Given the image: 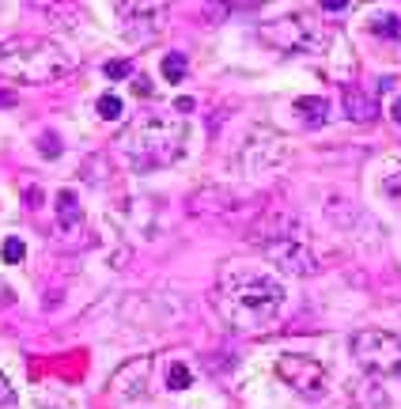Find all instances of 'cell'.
Masks as SVG:
<instances>
[{"label":"cell","instance_id":"10","mask_svg":"<svg viewBox=\"0 0 401 409\" xmlns=\"http://www.w3.org/2000/svg\"><path fill=\"white\" fill-rule=\"evenodd\" d=\"M148 375H152V356H133L110 375V390H114L121 402H136L148 390Z\"/></svg>","mask_w":401,"mask_h":409},{"label":"cell","instance_id":"6","mask_svg":"<svg viewBox=\"0 0 401 409\" xmlns=\"http://www.w3.org/2000/svg\"><path fill=\"white\" fill-rule=\"evenodd\" d=\"M276 375H281L300 398H307V402H322V398L330 394V371H325L314 356H303V352H284V356L276 360Z\"/></svg>","mask_w":401,"mask_h":409},{"label":"cell","instance_id":"14","mask_svg":"<svg viewBox=\"0 0 401 409\" xmlns=\"http://www.w3.org/2000/svg\"><path fill=\"white\" fill-rule=\"evenodd\" d=\"M34 8H38V12H45L57 27H72V20L80 15V8L72 4V0H34Z\"/></svg>","mask_w":401,"mask_h":409},{"label":"cell","instance_id":"9","mask_svg":"<svg viewBox=\"0 0 401 409\" xmlns=\"http://www.w3.org/2000/svg\"><path fill=\"white\" fill-rule=\"evenodd\" d=\"M261 250H265V258L273 265H281V269H288V273H295V277H314L318 273V258H314L311 247H307V235L276 239V243H269Z\"/></svg>","mask_w":401,"mask_h":409},{"label":"cell","instance_id":"11","mask_svg":"<svg viewBox=\"0 0 401 409\" xmlns=\"http://www.w3.org/2000/svg\"><path fill=\"white\" fill-rule=\"evenodd\" d=\"M53 212H57V228L64 231V235H76V231L83 228V209H80V197L72 190H61L57 193Z\"/></svg>","mask_w":401,"mask_h":409},{"label":"cell","instance_id":"28","mask_svg":"<svg viewBox=\"0 0 401 409\" xmlns=\"http://www.w3.org/2000/svg\"><path fill=\"white\" fill-rule=\"evenodd\" d=\"M42 409H69V405H42Z\"/></svg>","mask_w":401,"mask_h":409},{"label":"cell","instance_id":"27","mask_svg":"<svg viewBox=\"0 0 401 409\" xmlns=\"http://www.w3.org/2000/svg\"><path fill=\"white\" fill-rule=\"evenodd\" d=\"M0 106H15V95H12V91H0Z\"/></svg>","mask_w":401,"mask_h":409},{"label":"cell","instance_id":"8","mask_svg":"<svg viewBox=\"0 0 401 409\" xmlns=\"http://www.w3.org/2000/svg\"><path fill=\"white\" fill-rule=\"evenodd\" d=\"M284 163H288L284 137H276L273 129H258V133L242 144V167H246V174H269Z\"/></svg>","mask_w":401,"mask_h":409},{"label":"cell","instance_id":"4","mask_svg":"<svg viewBox=\"0 0 401 409\" xmlns=\"http://www.w3.org/2000/svg\"><path fill=\"white\" fill-rule=\"evenodd\" d=\"M261 42L276 46L284 53H314L330 46V27L311 20L307 12H295V15H281V20L261 27Z\"/></svg>","mask_w":401,"mask_h":409},{"label":"cell","instance_id":"24","mask_svg":"<svg viewBox=\"0 0 401 409\" xmlns=\"http://www.w3.org/2000/svg\"><path fill=\"white\" fill-rule=\"evenodd\" d=\"M349 4H352V0H318V8H322V12H344Z\"/></svg>","mask_w":401,"mask_h":409},{"label":"cell","instance_id":"12","mask_svg":"<svg viewBox=\"0 0 401 409\" xmlns=\"http://www.w3.org/2000/svg\"><path fill=\"white\" fill-rule=\"evenodd\" d=\"M292 110L303 118V122H325L330 118V99H322V95H303V99H295L292 102Z\"/></svg>","mask_w":401,"mask_h":409},{"label":"cell","instance_id":"17","mask_svg":"<svg viewBox=\"0 0 401 409\" xmlns=\"http://www.w3.org/2000/svg\"><path fill=\"white\" fill-rule=\"evenodd\" d=\"M0 258H4L8 265H20L23 258H27V243H23L20 235H8V239H4V247H0Z\"/></svg>","mask_w":401,"mask_h":409},{"label":"cell","instance_id":"29","mask_svg":"<svg viewBox=\"0 0 401 409\" xmlns=\"http://www.w3.org/2000/svg\"><path fill=\"white\" fill-rule=\"evenodd\" d=\"M0 8H4V0H0Z\"/></svg>","mask_w":401,"mask_h":409},{"label":"cell","instance_id":"21","mask_svg":"<svg viewBox=\"0 0 401 409\" xmlns=\"http://www.w3.org/2000/svg\"><path fill=\"white\" fill-rule=\"evenodd\" d=\"M38 152L45 155V160H57L61 155V137L57 133H42L38 137Z\"/></svg>","mask_w":401,"mask_h":409},{"label":"cell","instance_id":"26","mask_svg":"<svg viewBox=\"0 0 401 409\" xmlns=\"http://www.w3.org/2000/svg\"><path fill=\"white\" fill-rule=\"evenodd\" d=\"M390 118H394V122L401 125V95H398L394 102H390Z\"/></svg>","mask_w":401,"mask_h":409},{"label":"cell","instance_id":"19","mask_svg":"<svg viewBox=\"0 0 401 409\" xmlns=\"http://www.w3.org/2000/svg\"><path fill=\"white\" fill-rule=\"evenodd\" d=\"M190 383H193V375H190V368H185V364H171V368H167V387H171V390H185Z\"/></svg>","mask_w":401,"mask_h":409},{"label":"cell","instance_id":"22","mask_svg":"<svg viewBox=\"0 0 401 409\" xmlns=\"http://www.w3.org/2000/svg\"><path fill=\"white\" fill-rule=\"evenodd\" d=\"M102 76L106 80H125V76H133V69H129V61H106L102 64Z\"/></svg>","mask_w":401,"mask_h":409},{"label":"cell","instance_id":"5","mask_svg":"<svg viewBox=\"0 0 401 409\" xmlns=\"http://www.w3.org/2000/svg\"><path fill=\"white\" fill-rule=\"evenodd\" d=\"M352 356L375 379L401 375V338L390 330H356L352 333Z\"/></svg>","mask_w":401,"mask_h":409},{"label":"cell","instance_id":"1","mask_svg":"<svg viewBox=\"0 0 401 409\" xmlns=\"http://www.w3.org/2000/svg\"><path fill=\"white\" fill-rule=\"evenodd\" d=\"M284 284L269 269L250 265V262H227L216 277L212 288V303H216L220 319L231 322L235 330H265L276 322L284 311Z\"/></svg>","mask_w":401,"mask_h":409},{"label":"cell","instance_id":"2","mask_svg":"<svg viewBox=\"0 0 401 409\" xmlns=\"http://www.w3.org/2000/svg\"><path fill=\"white\" fill-rule=\"evenodd\" d=\"M185 141H190V129L178 118H144L133 129H125L121 137V152L133 171H160V167H171L185 155Z\"/></svg>","mask_w":401,"mask_h":409},{"label":"cell","instance_id":"23","mask_svg":"<svg viewBox=\"0 0 401 409\" xmlns=\"http://www.w3.org/2000/svg\"><path fill=\"white\" fill-rule=\"evenodd\" d=\"M0 409H15V387L8 383L4 371H0Z\"/></svg>","mask_w":401,"mask_h":409},{"label":"cell","instance_id":"3","mask_svg":"<svg viewBox=\"0 0 401 409\" xmlns=\"http://www.w3.org/2000/svg\"><path fill=\"white\" fill-rule=\"evenodd\" d=\"M72 72V61L61 46L38 34H15L0 42V76L15 83H53Z\"/></svg>","mask_w":401,"mask_h":409},{"label":"cell","instance_id":"13","mask_svg":"<svg viewBox=\"0 0 401 409\" xmlns=\"http://www.w3.org/2000/svg\"><path fill=\"white\" fill-rule=\"evenodd\" d=\"M344 106H349V118H356V122H363V125L375 122V114H379L375 102L363 95L360 88H349V91H344Z\"/></svg>","mask_w":401,"mask_h":409},{"label":"cell","instance_id":"7","mask_svg":"<svg viewBox=\"0 0 401 409\" xmlns=\"http://www.w3.org/2000/svg\"><path fill=\"white\" fill-rule=\"evenodd\" d=\"M121 34L129 42H152L160 39L167 23V0H114Z\"/></svg>","mask_w":401,"mask_h":409},{"label":"cell","instance_id":"16","mask_svg":"<svg viewBox=\"0 0 401 409\" xmlns=\"http://www.w3.org/2000/svg\"><path fill=\"white\" fill-rule=\"evenodd\" d=\"M163 80H171V83L185 80V53H167L163 57Z\"/></svg>","mask_w":401,"mask_h":409},{"label":"cell","instance_id":"25","mask_svg":"<svg viewBox=\"0 0 401 409\" xmlns=\"http://www.w3.org/2000/svg\"><path fill=\"white\" fill-rule=\"evenodd\" d=\"M133 91H136V95H152V80H148V76H133Z\"/></svg>","mask_w":401,"mask_h":409},{"label":"cell","instance_id":"15","mask_svg":"<svg viewBox=\"0 0 401 409\" xmlns=\"http://www.w3.org/2000/svg\"><path fill=\"white\" fill-rule=\"evenodd\" d=\"M379 186H382V193H386L390 201H398V204H401V163H390Z\"/></svg>","mask_w":401,"mask_h":409},{"label":"cell","instance_id":"18","mask_svg":"<svg viewBox=\"0 0 401 409\" xmlns=\"http://www.w3.org/2000/svg\"><path fill=\"white\" fill-rule=\"evenodd\" d=\"M95 110H99V118H102V122H118V118H121V110H125V106H121V99H118V95H110V91H106V95H99Z\"/></svg>","mask_w":401,"mask_h":409},{"label":"cell","instance_id":"20","mask_svg":"<svg viewBox=\"0 0 401 409\" xmlns=\"http://www.w3.org/2000/svg\"><path fill=\"white\" fill-rule=\"evenodd\" d=\"M371 31H375V34H390V39H401V20H398V15H379V20H371Z\"/></svg>","mask_w":401,"mask_h":409}]
</instances>
